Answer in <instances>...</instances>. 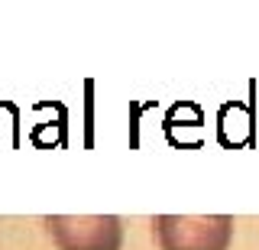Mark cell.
<instances>
[{
	"mask_svg": "<svg viewBox=\"0 0 259 250\" xmlns=\"http://www.w3.org/2000/svg\"><path fill=\"white\" fill-rule=\"evenodd\" d=\"M152 237L159 250H230V215H159L152 218Z\"/></svg>",
	"mask_w": 259,
	"mask_h": 250,
	"instance_id": "6da1fadb",
	"label": "cell"
},
{
	"mask_svg": "<svg viewBox=\"0 0 259 250\" xmlns=\"http://www.w3.org/2000/svg\"><path fill=\"white\" fill-rule=\"evenodd\" d=\"M49 237L59 250H120L123 221L117 215H49Z\"/></svg>",
	"mask_w": 259,
	"mask_h": 250,
	"instance_id": "7a4b0ae2",
	"label": "cell"
}]
</instances>
